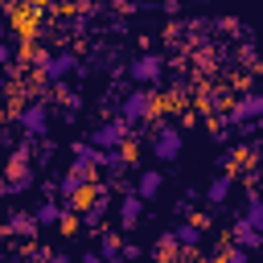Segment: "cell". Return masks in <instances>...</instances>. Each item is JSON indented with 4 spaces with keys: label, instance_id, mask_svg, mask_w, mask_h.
Segmentation results:
<instances>
[{
    "label": "cell",
    "instance_id": "cell-1",
    "mask_svg": "<svg viewBox=\"0 0 263 263\" xmlns=\"http://www.w3.org/2000/svg\"><path fill=\"white\" fill-rule=\"evenodd\" d=\"M119 115H123L127 123H144V119H152V115H156V95H152V86H140V82H136V86L123 95Z\"/></svg>",
    "mask_w": 263,
    "mask_h": 263
},
{
    "label": "cell",
    "instance_id": "cell-2",
    "mask_svg": "<svg viewBox=\"0 0 263 263\" xmlns=\"http://www.w3.org/2000/svg\"><path fill=\"white\" fill-rule=\"evenodd\" d=\"M16 127H21V136H29V140H41V136H49V107H45L41 99L25 103V107L16 111Z\"/></svg>",
    "mask_w": 263,
    "mask_h": 263
},
{
    "label": "cell",
    "instance_id": "cell-3",
    "mask_svg": "<svg viewBox=\"0 0 263 263\" xmlns=\"http://www.w3.org/2000/svg\"><path fill=\"white\" fill-rule=\"evenodd\" d=\"M181 148H185L181 127H177V123H156V132H152V156H156L160 164H173V160L181 156Z\"/></svg>",
    "mask_w": 263,
    "mask_h": 263
},
{
    "label": "cell",
    "instance_id": "cell-4",
    "mask_svg": "<svg viewBox=\"0 0 263 263\" xmlns=\"http://www.w3.org/2000/svg\"><path fill=\"white\" fill-rule=\"evenodd\" d=\"M90 140H95L99 148H119V144H132V123H127L123 115H115V119H103V123H95Z\"/></svg>",
    "mask_w": 263,
    "mask_h": 263
},
{
    "label": "cell",
    "instance_id": "cell-5",
    "mask_svg": "<svg viewBox=\"0 0 263 263\" xmlns=\"http://www.w3.org/2000/svg\"><path fill=\"white\" fill-rule=\"evenodd\" d=\"M127 78L140 82V86H156V82L164 78V58H160V53H140V58H132Z\"/></svg>",
    "mask_w": 263,
    "mask_h": 263
},
{
    "label": "cell",
    "instance_id": "cell-6",
    "mask_svg": "<svg viewBox=\"0 0 263 263\" xmlns=\"http://www.w3.org/2000/svg\"><path fill=\"white\" fill-rule=\"evenodd\" d=\"M255 119H263V90H247L242 99H234V107L226 115L230 127H242V123H255Z\"/></svg>",
    "mask_w": 263,
    "mask_h": 263
},
{
    "label": "cell",
    "instance_id": "cell-7",
    "mask_svg": "<svg viewBox=\"0 0 263 263\" xmlns=\"http://www.w3.org/2000/svg\"><path fill=\"white\" fill-rule=\"evenodd\" d=\"M82 62H78V53H70V49H62V53H49L45 58V66H41V78L45 82H53V86H62L74 70H78Z\"/></svg>",
    "mask_w": 263,
    "mask_h": 263
},
{
    "label": "cell",
    "instance_id": "cell-8",
    "mask_svg": "<svg viewBox=\"0 0 263 263\" xmlns=\"http://www.w3.org/2000/svg\"><path fill=\"white\" fill-rule=\"evenodd\" d=\"M70 164L95 177V168H103V148H99V144H95V140L86 136V140H78V144H70Z\"/></svg>",
    "mask_w": 263,
    "mask_h": 263
},
{
    "label": "cell",
    "instance_id": "cell-9",
    "mask_svg": "<svg viewBox=\"0 0 263 263\" xmlns=\"http://www.w3.org/2000/svg\"><path fill=\"white\" fill-rule=\"evenodd\" d=\"M4 181H8V197H16V193H29L33 189V164H29V156H12L8 160V173H4Z\"/></svg>",
    "mask_w": 263,
    "mask_h": 263
},
{
    "label": "cell",
    "instance_id": "cell-10",
    "mask_svg": "<svg viewBox=\"0 0 263 263\" xmlns=\"http://www.w3.org/2000/svg\"><path fill=\"white\" fill-rule=\"evenodd\" d=\"M144 205H148V201L136 193V185H127L123 197H119V230H136L140 218H144Z\"/></svg>",
    "mask_w": 263,
    "mask_h": 263
},
{
    "label": "cell",
    "instance_id": "cell-11",
    "mask_svg": "<svg viewBox=\"0 0 263 263\" xmlns=\"http://www.w3.org/2000/svg\"><path fill=\"white\" fill-rule=\"evenodd\" d=\"M86 189H90V173H82V168H66L62 177H58V197H86Z\"/></svg>",
    "mask_w": 263,
    "mask_h": 263
},
{
    "label": "cell",
    "instance_id": "cell-12",
    "mask_svg": "<svg viewBox=\"0 0 263 263\" xmlns=\"http://www.w3.org/2000/svg\"><path fill=\"white\" fill-rule=\"evenodd\" d=\"M4 230L16 234V238H37V234H41V222L33 218V210H12L8 222H4Z\"/></svg>",
    "mask_w": 263,
    "mask_h": 263
},
{
    "label": "cell",
    "instance_id": "cell-13",
    "mask_svg": "<svg viewBox=\"0 0 263 263\" xmlns=\"http://www.w3.org/2000/svg\"><path fill=\"white\" fill-rule=\"evenodd\" d=\"M136 193H140L144 201H156V197L164 193V173H160V168H144V173L136 177Z\"/></svg>",
    "mask_w": 263,
    "mask_h": 263
},
{
    "label": "cell",
    "instance_id": "cell-14",
    "mask_svg": "<svg viewBox=\"0 0 263 263\" xmlns=\"http://www.w3.org/2000/svg\"><path fill=\"white\" fill-rule=\"evenodd\" d=\"M230 238L238 242V247H247V251H263V230H255L247 218H238L234 214V230H230Z\"/></svg>",
    "mask_w": 263,
    "mask_h": 263
},
{
    "label": "cell",
    "instance_id": "cell-15",
    "mask_svg": "<svg viewBox=\"0 0 263 263\" xmlns=\"http://www.w3.org/2000/svg\"><path fill=\"white\" fill-rule=\"evenodd\" d=\"M230 189H234V173H218V177L205 185V201L218 210V205H226V201H230Z\"/></svg>",
    "mask_w": 263,
    "mask_h": 263
},
{
    "label": "cell",
    "instance_id": "cell-16",
    "mask_svg": "<svg viewBox=\"0 0 263 263\" xmlns=\"http://www.w3.org/2000/svg\"><path fill=\"white\" fill-rule=\"evenodd\" d=\"M33 218L41 222V230H53V226H62V197H45V201L33 210Z\"/></svg>",
    "mask_w": 263,
    "mask_h": 263
},
{
    "label": "cell",
    "instance_id": "cell-17",
    "mask_svg": "<svg viewBox=\"0 0 263 263\" xmlns=\"http://www.w3.org/2000/svg\"><path fill=\"white\" fill-rule=\"evenodd\" d=\"M201 234H205V226L193 218V222H181L177 226V242H181V255H189V251H197L201 247Z\"/></svg>",
    "mask_w": 263,
    "mask_h": 263
},
{
    "label": "cell",
    "instance_id": "cell-18",
    "mask_svg": "<svg viewBox=\"0 0 263 263\" xmlns=\"http://www.w3.org/2000/svg\"><path fill=\"white\" fill-rule=\"evenodd\" d=\"M148 255H152V259H177V255H181V242H177V230H160Z\"/></svg>",
    "mask_w": 263,
    "mask_h": 263
},
{
    "label": "cell",
    "instance_id": "cell-19",
    "mask_svg": "<svg viewBox=\"0 0 263 263\" xmlns=\"http://www.w3.org/2000/svg\"><path fill=\"white\" fill-rule=\"evenodd\" d=\"M238 218H247V222H251L255 230H263V197H259L255 189H251V193L242 197V210H238Z\"/></svg>",
    "mask_w": 263,
    "mask_h": 263
},
{
    "label": "cell",
    "instance_id": "cell-20",
    "mask_svg": "<svg viewBox=\"0 0 263 263\" xmlns=\"http://www.w3.org/2000/svg\"><path fill=\"white\" fill-rule=\"evenodd\" d=\"M127 156H132L127 144H119V148H103V168H107V173H123V168H127Z\"/></svg>",
    "mask_w": 263,
    "mask_h": 263
},
{
    "label": "cell",
    "instance_id": "cell-21",
    "mask_svg": "<svg viewBox=\"0 0 263 263\" xmlns=\"http://www.w3.org/2000/svg\"><path fill=\"white\" fill-rule=\"evenodd\" d=\"M99 255H103L107 263H119V259H123V242H119L115 230H103V238H99Z\"/></svg>",
    "mask_w": 263,
    "mask_h": 263
},
{
    "label": "cell",
    "instance_id": "cell-22",
    "mask_svg": "<svg viewBox=\"0 0 263 263\" xmlns=\"http://www.w3.org/2000/svg\"><path fill=\"white\" fill-rule=\"evenodd\" d=\"M222 255H226V263H247V259H251V251H247V247H238V242H234V247L226 242V251H222Z\"/></svg>",
    "mask_w": 263,
    "mask_h": 263
},
{
    "label": "cell",
    "instance_id": "cell-23",
    "mask_svg": "<svg viewBox=\"0 0 263 263\" xmlns=\"http://www.w3.org/2000/svg\"><path fill=\"white\" fill-rule=\"evenodd\" d=\"M12 62H16V53H12V45H8L4 37H0V70H8Z\"/></svg>",
    "mask_w": 263,
    "mask_h": 263
},
{
    "label": "cell",
    "instance_id": "cell-24",
    "mask_svg": "<svg viewBox=\"0 0 263 263\" xmlns=\"http://www.w3.org/2000/svg\"><path fill=\"white\" fill-rule=\"evenodd\" d=\"M140 255H148V251L136 247V242H123V259H140Z\"/></svg>",
    "mask_w": 263,
    "mask_h": 263
},
{
    "label": "cell",
    "instance_id": "cell-25",
    "mask_svg": "<svg viewBox=\"0 0 263 263\" xmlns=\"http://www.w3.org/2000/svg\"><path fill=\"white\" fill-rule=\"evenodd\" d=\"M4 99H8V78L0 74V103H4Z\"/></svg>",
    "mask_w": 263,
    "mask_h": 263
},
{
    "label": "cell",
    "instance_id": "cell-26",
    "mask_svg": "<svg viewBox=\"0 0 263 263\" xmlns=\"http://www.w3.org/2000/svg\"><path fill=\"white\" fill-rule=\"evenodd\" d=\"M0 197H8V181H4V173H0Z\"/></svg>",
    "mask_w": 263,
    "mask_h": 263
},
{
    "label": "cell",
    "instance_id": "cell-27",
    "mask_svg": "<svg viewBox=\"0 0 263 263\" xmlns=\"http://www.w3.org/2000/svg\"><path fill=\"white\" fill-rule=\"evenodd\" d=\"M0 37H8V21L4 16H0Z\"/></svg>",
    "mask_w": 263,
    "mask_h": 263
},
{
    "label": "cell",
    "instance_id": "cell-28",
    "mask_svg": "<svg viewBox=\"0 0 263 263\" xmlns=\"http://www.w3.org/2000/svg\"><path fill=\"white\" fill-rule=\"evenodd\" d=\"M0 238H4V226H0Z\"/></svg>",
    "mask_w": 263,
    "mask_h": 263
}]
</instances>
